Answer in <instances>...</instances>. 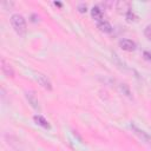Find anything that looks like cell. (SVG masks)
Segmentation results:
<instances>
[{
    "label": "cell",
    "instance_id": "cell-1",
    "mask_svg": "<svg viewBox=\"0 0 151 151\" xmlns=\"http://www.w3.org/2000/svg\"><path fill=\"white\" fill-rule=\"evenodd\" d=\"M9 22L13 27V29L15 31V33L20 37H24L26 34V29H27V25H26V20L22 15L20 14H13L9 19Z\"/></svg>",
    "mask_w": 151,
    "mask_h": 151
},
{
    "label": "cell",
    "instance_id": "cell-2",
    "mask_svg": "<svg viewBox=\"0 0 151 151\" xmlns=\"http://www.w3.org/2000/svg\"><path fill=\"white\" fill-rule=\"evenodd\" d=\"M35 79H37V81L39 83V85L41 86V87H44L45 90H47V91H52V83H51V80L47 78V76H45V74H42V73H38L37 76H35Z\"/></svg>",
    "mask_w": 151,
    "mask_h": 151
},
{
    "label": "cell",
    "instance_id": "cell-3",
    "mask_svg": "<svg viewBox=\"0 0 151 151\" xmlns=\"http://www.w3.org/2000/svg\"><path fill=\"white\" fill-rule=\"evenodd\" d=\"M131 130H132V132L136 134V136H138L139 137V139H142L143 142H145V143H151V136H149L145 131H143V130H140L139 127H137L134 124H131Z\"/></svg>",
    "mask_w": 151,
    "mask_h": 151
},
{
    "label": "cell",
    "instance_id": "cell-4",
    "mask_svg": "<svg viewBox=\"0 0 151 151\" xmlns=\"http://www.w3.org/2000/svg\"><path fill=\"white\" fill-rule=\"evenodd\" d=\"M119 46H120L122 50L127 51V52H132V51L136 50V44L131 39H122L119 41Z\"/></svg>",
    "mask_w": 151,
    "mask_h": 151
},
{
    "label": "cell",
    "instance_id": "cell-5",
    "mask_svg": "<svg viewBox=\"0 0 151 151\" xmlns=\"http://www.w3.org/2000/svg\"><path fill=\"white\" fill-rule=\"evenodd\" d=\"M1 71L6 77H11V78L14 77V71H13L12 66L5 59H1Z\"/></svg>",
    "mask_w": 151,
    "mask_h": 151
},
{
    "label": "cell",
    "instance_id": "cell-6",
    "mask_svg": "<svg viewBox=\"0 0 151 151\" xmlns=\"http://www.w3.org/2000/svg\"><path fill=\"white\" fill-rule=\"evenodd\" d=\"M116 9H118L119 13L125 15L131 8H130V4L129 2H126V1H118L116 4Z\"/></svg>",
    "mask_w": 151,
    "mask_h": 151
},
{
    "label": "cell",
    "instance_id": "cell-7",
    "mask_svg": "<svg viewBox=\"0 0 151 151\" xmlns=\"http://www.w3.org/2000/svg\"><path fill=\"white\" fill-rule=\"evenodd\" d=\"M33 120H34L38 125L42 126L44 129H47V130H50V129H51L50 123H48V122H47L42 116H40V114H35V116H33Z\"/></svg>",
    "mask_w": 151,
    "mask_h": 151
},
{
    "label": "cell",
    "instance_id": "cell-8",
    "mask_svg": "<svg viewBox=\"0 0 151 151\" xmlns=\"http://www.w3.org/2000/svg\"><path fill=\"white\" fill-rule=\"evenodd\" d=\"M91 17L94 20H97L98 22H100V21H103V11L98 6H93L91 8Z\"/></svg>",
    "mask_w": 151,
    "mask_h": 151
},
{
    "label": "cell",
    "instance_id": "cell-9",
    "mask_svg": "<svg viewBox=\"0 0 151 151\" xmlns=\"http://www.w3.org/2000/svg\"><path fill=\"white\" fill-rule=\"evenodd\" d=\"M97 27L99 28V31L100 32H103V33H106V34H109V33H111L112 32V26H111V24L110 22H107V21H100V22H98V25H97Z\"/></svg>",
    "mask_w": 151,
    "mask_h": 151
},
{
    "label": "cell",
    "instance_id": "cell-10",
    "mask_svg": "<svg viewBox=\"0 0 151 151\" xmlns=\"http://www.w3.org/2000/svg\"><path fill=\"white\" fill-rule=\"evenodd\" d=\"M26 98H27L28 103L31 104V106H32L33 109H35V110H38V111H40L39 101H38V99L35 98V96H34L33 93H31V92H27V93H26Z\"/></svg>",
    "mask_w": 151,
    "mask_h": 151
},
{
    "label": "cell",
    "instance_id": "cell-11",
    "mask_svg": "<svg viewBox=\"0 0 151 151\" xmlns=\"http://www.w3.org/2000/svg\"><path fill=\"white\" fill-rule=\"evenodd\" d=\"M125 18H126V20H127L129 22H132V21H137V20H138V17H137L131 9L125 14Z\"/></svg>",
    "mask_w": 151,
    "mask_h": 151
},
{
    "label": "cell",
    "instance_id": "cell-12",
    "mask_svg": "<svg viewBox=\"0 0 151 151\" xmlns=\"http://www.w3.org/2000/svg\"><path fill=\"white\" fill-rule=\"evenodd\" d=\"M144 34L147 39H151V25H147L145 27V31H144Z\"/></svg>",
    "mask_w": 151,
    "mask_h": 151
},
{
    "label": "cell",
    "instance_id": "cell-13",
    "mask_svg": "<svg viewBox=\"0 0 151 151\" xmlns=\"http://www.w3.org/2000/svg\"><path fill=\"white\" fill-rule=\"evenodd\" d=\"M120 90H122V92H125L126 96L130 97V90H129V87H127L126 84H120Z\"/></svg>",
    "mask_w": 151,
    "mask_h": 151
},
{
    "label": "cell",
    "instance_id": "cell-14",
    "mask_svg": "<svg viewBox=\"0 0 151 151\" xmlns=\"http://www.w3.org/2000/svg\"><path fill=\"white\" fill-rule=\"evenodd\" d=\"M78 11L80 13H85L87 11V6L85 4H80V5H78Z\"/></svg>",
    "mask_w": 151,
    "mask_h": 151
},
{
    "label": "cell",
    "instance_id": "cell-15",
    "mask_svg": "<svg viewBox=\"0 0 151 151\" xmlns=\"http://www.w3.org/2000/svg\"><path fill=\"white\" fill-rule=\"evenodd\" d=\"M143 55H144V58H145L147 61H151V53H150V52H147V51H144Z\"/></svg>",
    "mask_w": 151,
    "mask_h": 151
},
{
    "label": "cell",
    "instance_id": "cell-16",
    "mask_svg": "<svg viewBox=\"0 0 151 151\" xmlns=\"http://www.w3.org/2000/svg\"><path fill=\"white\" fill-rule=\"evenodd\" d=\"M54 5L58 6V7H61V2H58V1H54Z\"/></svg>",
    "mask_w": 151,
    "mask_h": 151
}]
</instances>
